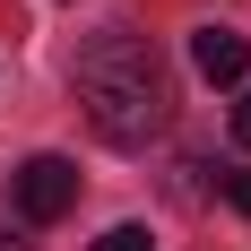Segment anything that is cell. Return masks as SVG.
<instances>
[{"label":"cell","instance_id":"6da1fadb","mask_svg":"<svg viewBox=\"0 0 251 251\" xmlns=\"http://www.w3.org/2000/svg\"><path fill=\"white\" fill-rule=\"evenodd\" d=\"M78 104H87L96 139H113V148H148L156 130L174 122V78H165V52H156L148 35H130V26L96 35V44L78 52Z\"/></svg>","mask_w":251,"mask_h":251},{"label":"cell","instance_id":"7a4b0ae2","mask_svg":"<svg viewBox=\"0 0 251 251\" xmlns=\"http://www.w3.org/2000/svg\"><path fill=\"white\" fill-rule=\"evenodd\" d=\"M78 208V165L70 156H26L18 165V217L26 226H61Z\"/></svg>","mask_w":251,"mask_h":251},{"label":"cell","instance_id":"3957f363","mask_svg":"<svg viewBox=\"0 0 251 251\" xmlns=\"http://www.w3.org/2000/svg\"><path fill=\"white\" fill-rule=\"evenodd\" d=\"M191 61H200V78H217V87H243V78H251V35L200 26V35H191Z\"/></svg>","mask_w":251,"mask_h":251},{"label":"cell","instance_id":"277c9868","mask_svg":"<svg viewBox=\"0 0 251 251\" xmlns=\"http://www.w3.org/2000/svg\"><path fill=\"white\" fill-rule=\"evenodd\" d=\"M96 251H148V234H139V226H113V234H104Z\"/></svg>","mask_w":251,"mask_h":251},{"label":"cell","instance_id":"5b68a950","mask_svg":"<svg viewBox=\"0 0 251 251\" xmlns=\"http://www.w3.org/2000/svg\"><path fill=\"white\" fill-rule=\"evenodd\" d=\"M226 208H234V217H251V174H226Z\"/></svg>","mask_w":251,"mask_h":251},{"label":"cell","instance_id":"8992f818","mask_svg":"<svg viewBox=\"0 0 251 251\" xmlns=\"http://www.w3.org/2000/svg\"><path fill=\"white\" fill-rule=\"evenodd\" d=\"M234 139H243V148H251V87H243V96H234Z\"/></svg>","mask_w":251,"mask_h":251}]
</instances>
